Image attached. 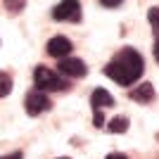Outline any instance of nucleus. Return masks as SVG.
Here are the masks:
<instances>
[{
	"label": "nucleus",
	"instance_id": "nucleus-8",
	"mask_svg": "<svg viewBox=\"0 0 159 159\" xmlns=\"http://www.w3.org/2000/svg\"><path fill=\"white\" fill-rule=\"evenodd\" d=\"M90 105H93V112H102V109L114 105V98L107 93L105 88H95V93L90 95Z\"/></svg>",
	"mask_w": 159,
	"mask_h": 159
},
{
	"label": "nucleus",
	"instance_id": "nucleus-1",
	"mask_svg": "<svg viewBox=\"0 0 159 159\" xmlns=\"http://www.w3.org/2000/svg\"><path fill=\"white\" fill-rule=\"evenodd\" d=\"M143 71H145V62L133 48H121L105 66V74L119 86H133L143 76Z\"/></svg>",
	"mask_w": 159,
	"mask_h": 159
},
{
	"label": "nucleus",
	"instance_id": "nucleus-3",
	"mask_svg": "<svg viewBox=\"0 0 159 159\" xmlns=\"http://www.w3.org/2000/svg\"><path fill=\"white\" fill-rule=\"evenodd\" d=\"M24 107H26L29 116H38V114H45L48 109L52 107V102H50V98H48L45 93L31 90V93L26 95V100H24Z\"/></svg>",
	"mask_w": 159,
	"mask_h": 159
},
{
	"label": "nucleus",
	"instance_id": "nucleus-2",
	"mask_svg": "<svg viewBox=\"0 0 159 159\" xmlns=\"http://www.w3.org/2000/svg\"><path fill=\"white\" fill-rule=\"evenodd\" d=\"M33 83H36V90H40V93H45V90H66L69 88V83L60 74L48 69V66H36L33 69Z\"/></svg>",
	"mask_w": 159,
	"mask_h": 159
},
{
	"label": "nucleus",
	"instance_id": "nucleus-6",
	"mask_svg": "<svg viewBox=\"0 0 159 159\" xmlns=\"http://www.w3.org/2000/svg\"><path fill=\"white\" fill-rule=\"evenodd\" d=\"M71 48L74 45L66 36H55V38L48 40V55H50V57H57V60L66 57V55L71 52Z\"/></svg>",
	"mask_w": 159,
	"mask_h": 159
},
{
	"label": "nucleus",
	"instance_id": "nucleus-14",
	"mask_svg": "<svg viewBox=\"0 0 159 159\" xmlns=\"http://www.w3.org/2000/svg\"><path fill=\"white\" fill-rule=\"evenodd\" d=\"M107 159H128V157L121 152H112V154H107Z\"/></svg>",
	"mask_w": 159,
	"mask_h": 159
},
{
	"label": "nucleus",
	"instance_id": "nucleus-9",
	"mask_svg": "<svg viewBox=\"0 0 159 159\" xmlns=\"http://www.w3.org/2000/svg\"><path fill=\"white\" fill-rule=\"evenodd\" d=\"M107 131L109 133H126L128 131V116H112L107 121Z\"/></svg>",
	"mask_w": 159,
	"mask_h": 159
},
{
	"label": "nucleus",
	"instance_id": "nucleus-17",
	"mask_svg": "<svg viewBox=\"0 0 159 159\" xmlns=\"http://www.w3.org/2000/svg\"><path fill=\"white\" fill-rule=\"evenodd\" d=\"M60 159H69V157H60Z\"/></svg>",
	"mask_w": 159,
	"mask_h": 159
},
{
	"label": "nucleus",
	"instance_id": "nucleus-5",
	"mask_svg": "<svg viewBox=\"0 0 159 159\" xmlns=\"http://www.w3.org/2000/svg\"><path fill=\"white\" fill-rule=\"evenodd\" d=\"M57 71L62 76H69V79H83L88 74V66L79 57H62L60 64H57Z\"/></svg>",
	"mask_w": 159,
	"mask_h": 159
},
{
	"label": "nucleus",
	"instance_id": "nucleus-15",
	"mask_svg": "<svg viewBox=\"0 0 159 159\" xmlns=\"http://www.w3.org/2000/svg\"><path fill=\"white\" fill-rule=\"evenodd\" d=\"M0 159H21V152H12V154H5V157H0Z\"/></svg>",
	"mask_w": 159,
	"mask_h": 159
},
{
	"label": "nucleus",
	"instance_id": "nucleus-11",
	"mask_svg": "<svg viewBox=\"0 0 159 159\" xmlns=\"http://www.w3.org/2000/svg\"><path fill=\"white\" fill-rule=\"evenodd\" d=\"M2 2H5V10L12 14H19L26 7V0H2Z\"/></svg>",
	"mask_w": 159,
	"mask_h": 159
},
{
	"label": "nucleus",
	"instance_id": "nucleus-10",
	"mask_svg": "<svg viewBox=\"0 0 159 159\" xmlns=\"http://www.w3.org/2000/svg\"><path fill=\"white\" fill-rule=\"evenodd\" d=\"M10 90H12V76L5 74V71H0V98L10 95Z\"/></svg>",
	"mask_w": 159,
	"mask_h": 159
},
{
	"label": "nucleus",
	"instance_id": "nucleus-12",
	"mask_svg": "<svg viewBox=\"0 0 159 159\" xmlns=\"http://www.w3.org/2000/svg\"><path fill=\"white\" fill-rule=\"evenodd\" d=\"M147 19L152 24V29L159 33V7H150V12H147Z\"/></svg>",
	"mask_w": 159,
	"mask_h": 159
},
{
	"label": "nucleus",
	"instance_id": "nucleus-16",
	"mask_svg": "<svg viewBox=\"0 0 159 159\" xmlns=\"http://www.w3.org/2000/svg\"><path fill=\"white\" fill-rule=\"evenodd\" d=\"M154 57H157V62H159V38L154 40Z\"/></svg>",
	"mask_w": 159,
	"mask_h": 159
},
{
	"label": "nucleus",
	"instance_id": "nucleus-13",
	"mask_svg": "<svg viewBox=\"0 0 159 159\" xmlns=\"http://www.w3.org/2000/svg\"><path fill=\"white\" fill-rule=\"evenodd\" d=\"M100 2H102L105 7H119L121 2H124V0H100Z\"/></svg>",
	"mask_w": 159,
	"mask_h": 159
},
{
	"label": "nucleus",
	"instance_id": "nucleus-4",
	"mask_svg": "<svg viewBox=\"0 0 159 159\" xmlns=\"http://www.w3.org/2000/svg\"><path fill=\"white\" fill-rule=\"evenodd\" d=\"M52 19L57 21H81V2L79 0H62L52 10Z\"/></svg>",
	"mask_w": 159,
	"mask_h": 159
},
{
	"label": "nucleus",
	"instance_id": "nucleus-7",
	"mask_svg": "<svg viewBox=\"0 0 159 159\" xmlns=\"http://www.w3.org/2000/svg\"><path fill=\"white\" fill-rule=\"evenodd\" d=\"M128 98H131L133 102L147 105V102H152V100H154V86H152V83H140V86H135L133 90H128Z\"/></svg>",
	"mask_w": 159,
	"mask_h": 159
}]
</instances>
